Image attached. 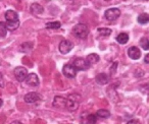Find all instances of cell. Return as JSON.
Listing matches in <instances>:
<instances>
[{
    "label": "cell",
    "instance_id": "cell-26",
    "mask_svg": "<svg viewBox=\"0 0 149 124\" xmlns=\"http://www.w3.org/2000/svg\"><path fill=\"white\" fill-rule=\"evenodd\" d=\"M5 87L4 79H3V75L0 73V87Z\"/></svg>",
    "mask_w": 149,
    "mask_h": 124
},
{
    "label": "cell",
    "instance_id": "cell-28",
    "mask_svg": "<svg viewBox=\"0 0 149 124\" xmlns=\"http://www.w3.org/2000/svg\"><path fill=\"white\" fill-rule=\"evenodd\" d=\"M144 62H145V63H149V53L147 54L146 56H145V58H144Z\"/></svg>",
    "mask_w": 149,
    "mask_h": 124
},
{
    "label": "cell",
    "instance_id": "cell-10",
    "mask_svg": "<svg viewBox=\"0 0 149 124\" xmlns=\"http://www.w3.org/2000/svg\"><path fill=\"white\" fill-rule=\"evenodd\" d=\"M52 105L54 106L55 108H65L66 105V99L61 96H56L54 97L53 102H52Z\"/></svg>",
    "mask_w": 149,
    "mask_h": 124
},
{
    "label": "cell",
    "instance_id": "cell-15",
    "mask_svg": "<svg viewBox=\"0 0 149 124\" xmlns=\"http://www.w3.org/2000/svg\"><path fill=\"white\" fill-rule=\"evenodd\" d=\"M86 59H87V61L89 62V64L92 65V64H96L97 62H99L100 57H99V55H98V54L92 53V54H89Z\"/></svg>",
    "mask_w": 149,
    "mask_h": 124
},
{
    "label": "cell",
    "instance_id": "cell-13",
    "mask_svg": "<svg viewBox=\"0 0 149 124\" xmlns=\"http://www.w3.org/2000/svg\"><path fill=\"white\" fill-rule=\"evenodd\" d=\"M30 10H31L32 14L34 15H40L44 12V7L42 5L38 4V3H33L30 7Z\"/></svg>",
    "mask_w": 149,
    "mask_h": 124
},
{
    "label": "cell",
    "instance_id": "cell-21",
    "mask_svg": "<svg viewBox=\"0 0 149 124\" xmlns=\"http://www.w3.org/2000/svg\"><path fill=\"white\" fill-rule=\"evenodd\" d=\"M61 28V23L59 21H52V23H46V29H60Z\"/></svg>",
    "mask_w": 149,
    "mask_h": 124
},
{
    "label": "cell",
    "instance_id": "cell-16",
    "mask_svg": "<svg viewBox=\"0 0 149 124\" xmlns=\"http://www.w3.org/2000/svg\"><path fill=\"white\" fill-rule=\"evenodd\" d=\"M6 28L8 31H15L19 27V19L17 21H6Z\"/></svg>",
    "mask_w": 149,
    "mask_h": 124
},
{
    "label": "cell",
    "instance_id": "cell-22",
    "mask_svg": "<svg viewBox=\"0 0 149 124\" xmlns=\"http://www.w3.org/2000/svg\"><path fill=\"white\" fill-rule=\"evenodd\" d=\"M7 34V28L6 23H3V21H0V37L4 38Z\"/></svg>",
    "mask_w": 149,
    "mask_h": 124
},
{
    "label": "cell",
    "instance_id": "cell-12",
    "mask_svg": "<svg viewBox=\"0 0 149 124\" xmlns=\"http://www.w3.org/2000/svg\"><path fill=\"white\" fill-rule=\"evenodd\" d=\"M95 81L98 85H106V83H109V75L106 74V73H99V74L96 75Z\"/></svg>",
    "mask_w": 149,
    "mask_h": 124
},
{
    "label": "cell",
    "instance_id": "cell-1",
    "mask_svg": "<svg viewBox=\"0 0 149 124\" xmlns=\"http://www.w3.org/2000/svg\"><path fill=\"white\" fill-rule=\"evenodd\" d=\"M72 34L79 39H85L89 34V28L85 23H78L72 30Z\"/></svg>",
    "mask_w": 149,
    "mask_h": 124
},
{
    "label": "cell",
    "instance_id": "cell-9",
    "mask_svg": "<svg viewBox=\"0 0 149 124\" xmlns=\"http://www.w3.org/2000/svg\"><path fill=\"white\" fill-rule=\"evenodd\" d=\"M128 55L133 60H138L141 57V51L138 47L136 46H132L128 49Z\"/></svg>",
    "mask_w": 149,
    "mask_h": 124
},
{
    "label": "cell",
    "instance_id": "cell-32",
    "mask_svg": "<svg viewBox=\"0 0 149 124\" xmlns=\"http://www.w3.org/2000/svg\"><path fill=\"white\" fill-rule=\"evenodd\" d=\"M19 1H21V0H19Z\"/></svg>",
    "mask_w": 149,
    "mask_h": 124
},
{
    "label": "cell",
    "instance_id": "cell-11",
    "mask_svg": "<svg viewBox=\"0 0 149 124\" xmlns=\"http://www.w3.org/2000/svg\"><path fill=\"white\" fill-rule=\"evenodd\" d=\"M79 106H80V103H79V102L74 101V100L70 99V98H68V99H66V105H65V108L68 110V111H70V112L76 111V110H78Z\"/></svg>",
    "mask_w": 149,
    "mask_h": 124
},
{
    "label": "cell",
    "instance_id": "cell-31",
    "mask_svg": "<svg viewBox=\"0 0 149 124\" xmlns=\"http://www.w3.org/2000/svg\"><path fill=\"white\" fill-rule=\"evenodd\" d=\"M105 1H110V0H105Z\"/></svg>",
    "mask_w": 149,
    "mask_h": 124
},
{
    "label": "cell",
    "instance_id": "cell-17",
    "mask_svg": "<svg viewBox=\"0 0 149 124\" xmlns=\"http://www.w3.org/2000/svg\"><path fill=\"white\" fill-rule=\"evenodd\" d=\"M116 41L118 42L120 44L124 45V44H127L129 41V35L126 33H120V35L116 37Z\"/></svg>",
    "mask_w": 149,
    "mask_h": 124
},
{
    "label": "cell",
    "instance_id": "cell-20",
    "mask_svg": "<svg viewBox=\"0 0 149 124\" xmlns=\"http://www.w3.org/2000/svg\"><path fill=\"white\" fill-rule=\"evenodd\" d=\"M137 21H138L139 23H142V25H145V23H147L149 21V15L147 14V13H142V14H140L138 17V19H137Z\"/></svg>",
    "mask_w": 149,
    "mask_h": 124
},
{
    "label": "cell",
    "instance_id": "cell-4",
    "mask_svg": "<svg viewBox=\"0 0 149 124\" xmlns=\"http://www.w3.org/2000/svg\"><path fill=\"white\" fill-rule=\"evenodd\" d=\"M72 48H74V44L70 41H68V40H63V41H61L59 46H58V50H59L60 53L63 54V55L70 53L72 50Z\"/></svg>",
    "mask_w": 149,
    "mask_h": 124
},
{
    "label": "cell",
    "instance_id": "cell-27",
    "mask_svg": "<svg viewBox=\"0 0 149 124\" xmlns=\"http://www.w3.org/2000/svg\"><path fill=\"white\" fill-rule=\"evenodd\" d=\"M118 62H114L113 64H112V67H111V71H112V72H114V70H116V68L118 67Z\"/></svg>",
    "mask_w": 149,
    "mask_h": 124
},
{
    "label": "cell",
    "instance_id": "cell-25",
    "mask_svg": "<svg viewBox=\"0 0 149 124\" xmlns=\"http://www.w3.org/2000/svg\"><path fill=\"white\" fill-rule=\"evenodd\" d=\"M140 91H141V93H143V94H149V83L141 85Z\"/></svg>",
    "mask_w": 149,
    "mask_h": 124
},
{
    "label": "cell",
    "instance_id": "cell-18",
    "mask_svg": "<svg viewBox=\"0 0 149 124\" xmlns=\"http://www.w3.org/2000/svg\"><path fill=\"white\" fill-rule=\"evenodd\" d=\"M97 32L99 33L100 36H103V37H109L111 35L112 31L110 29H107V28H98Z\"/></svg>",
    "mask_w": 149,
    "mask_h": 124
},
{
    "label": "cell",
    "instance_id": "cell-2",
    "mask_svg": "<svg viewBox=\"0 0 149 124\" xmlns=\"http://www.w3.org/2000/svg\"><path fill=\"white\" fill-rule=\"evenodd\" d=\"M74 67L77 69V71H83V70H87L90 67L89 62L87 61V59H84V58H77L74 59V63H72Z\"/></svg>",
    "mask_w": 149,
    "mask_h": 124
},
{
    "label": "cell",
    "instance_id": "cell-8",
    "mask_svg": "<svg viewBox=\"0 0 149 124\" xmlns=\"http://www.w3.org/2000/svg\"><path fill=\"white\" fill-rule=\"evenodd\" d=\"M26 83L27 85H29L30 87H38L39 85V77L37 76V74L35 73H30L26 77Z\"/></svg>",
    "mask_w": 149,
    "mask_h": 124
},
{
    "label": "cell",
    "instance_id": "cell-5",
    "mask_svg": "<svg viewBox=\"0 0 149 124\" xmlns=\"http://www.w3.org/2000/svg\"><path fill=\"white\" fill-rule=\"evenodd\" d=\"M62 74L68 79H74L77 75V69L74 68V65L65 64L62 67Z\"/></svg>",
    "mask_w": 149,
    "mask_h": 124
},
{
    "label": "cell",
    "instance_id": "cell-7",
    "mask_svg": "<svg viewBox=\"0 0 149 124\" xmlns=\"http://www.w3.org/2000/svg\"><path fill=\"white\" fill-rule=\"evenodd\" d=\"M24 100H25L26 103L33 104V103H36V102L40 101V100H41V96H40L38 93L32 92V93H28L27 95L24 97Z\"/></svg>",
    "mask_w": 149,
    "mask_h": 124
},
{
    "label": "cell",
    "instance_id": "cell-23",
    "mask_svg": "<svg viewBox=\"0 0 149 124\" xmlns=\"http://www.w3.org/2000/svg\"><path fill=\"white\" fill-rule=\"evenodd\" d=\"M140 45L143 50H149V40L147 38H142L140 41Z\"/></svg>",
    "mask_w": 149,
    "mask_h": 124
},
{
    "label": "cell",
    "instance_id": "cell-14",
    "mask_svg": "<svg viewBox=\"0 0 149 124\" xmlns=\"http://www.w3.org/2000/svg\"><path fill=\"white\" fill-rule=\"evenodd\" d=\"M6 21H17L19 19V14L15 12V10H7L4 14Z\"/></svg>",
    "mask_w": 149,
    "mask_h": 124
},
{
    "label": "cell",
    "instance_id": "cell-6",
    "mask_svg": "<svg viewBox=\"0 0 149 124\" xmlns=\"http://www.w3.org/2000/svg\"><path fill=\"white\" fill-rule=\"evenodd\" d=\"M13 73H15V79H17V81H21V83H22V81H25L26 77H27L28 70L25 68V67L19 66V67H17V68L15 69Z\"/></svg>",
    "mask_w": 149,
    "mask_h": 124
},
{
    "label": "cell",
    "instance_id": "cell-19",
    "mask_svg": "<svg viewBox=\"0 0 149 124\" xmlns=\"http://www.w3.org/2000/svg\"><path fill=\"white\" fill-rule=\"evenodd\" d=\"M96 115L100 118H103V119H106L110 116V112L108 110H105V109H100L96 112Z\"/></svg>",
    "mask_w": 149,
    "mask_h": 124
},
{
    "label": "cell",
    "instance_id": "cell-24",
    "mask_svg": "<svg viewBox=\"0 0 149 124\" xmlns=\"http://www.w3.org/2000/svg\"><path fill=\"white\" fill-rule=\"evenodd\" d=\"M87 121L89 123H96L97 122V115L96 114H90V115H88Z\"/></svg>",
    "mask_w": 149,
    "mask_h": 124
},
{
    "label": "cell",
    "instance_id": "cell-29",
    "mask_svg": "<svg viewBox=\"0 0 149 124\" xmlns=\"http://www.w3.org/2000/svg\"><path fill=\"white\" fill-rule=\"evenodd\" d=\"M138 120H130V121L128 122L129 124H131V123H138Z\"/></svg>",
    "mask_w": 149,
    "mask_h": 124
},
{
    "label": "cell",
    "instance_id": "cell-3",
    "mask_svg": "<svg viewBox=\"0 0 149 124\" xmlns=\"http://www.w3.org/2000/svg\"><path fill=\"white\" fill-rule=\"evenodd\" d=\"M120 10L118 8H109L104 12V17L107 21H114L120 17Z\"/></svg>",
    "mask_w": 149,
    "mask_h": 124
},
{
    "label": "cell",
    "instance_id": "cell-30",
    "mask_svg": "<svg viewBox=\"0 0 149 124\" xmlns=\"http://www.w3.org/2000/svg\"><path fill=\"white\" fill-rule=\"evenodd\" d=\"M2 104H3V102H2V100L0 99V107H1V106H2Z\"/></svg>",
    "mask_w": 149,
    "mask_h": 124
}]
</instances>
